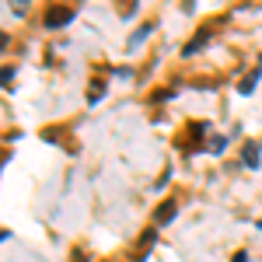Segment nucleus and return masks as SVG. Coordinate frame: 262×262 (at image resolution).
<instances>
[{"mask_svg": "<svg viewBox=\"0 0 262 262\" xmlns=\"http://www.w3.org/2000/svg\"><path fill=\"white\" fill-rule=\"evenodd\" d=\"M74 21V7H49L46 11V28H60V25H70Z\"/></svg>", "mask_w": 262, "mask_h": 262, "instance_id": "nucleus-1", "label": "nucleus"}, {"mask_svg": "<svg viewBox=\"0 0 262 262\" xmlns=\"http://www.w3.org/2000/svg\"><path fill=\"white\" fill-rule=\"evenodd\" d=\"M150 32H154V25H143V28H137V32H133V39H129V49H137V46H140V42L147 39Z\"/></svg>", "mask_w": 262, "mask_h": 262, "instance_id": "nucleus-5", "label": "nucleus"}, {"mask_svg": "<svg viewBox=\"0 0 262 262\" xmlns=\"http://www.w3.org/2000/svg\"><path fill=\"white\" fill-rule=\"evenodd\" d=\"M175 210H179V203H175V200H164L161 206H158V213H154V224H158V227L168 224L171 217H175Z\"/></svg>", "mask_w": 262, "mask_h": 262, "instance_id": "nucleus-2", "label": "nucleus"}, {"mask_svg": "<svg viewBox=\"0 0 262 262\" xmlns=\"http://www.w3.org/2000/svg\"><path fill=\"white\" fill-rule=\"evenodd\" d=\"M206 39H210V28H200V35H196V39L185 46V53H196V49H200V46H203Z\"/></svg>", "mask_w": 262, "mask_h": 262, "instance_id": "nucleus-6", "label": "nucleus"}, {"mask_svg": "<svg viewBox=\"0 0 262 262\" xmlns=\"http://www.w3.org/2000/svg\"><path fill=\"white\" fill-rule=\"evenodd\" d=\"M231 262H248V255H245V252H238V255H234Z\"/></svg>", "mask_w": 262, "mask_h": 262, "instance_id": "nucleus-9", "label": "nucleus"}, {"mask_svg": "<svg viewBox=\"0 0 262 262\" xmlns=\"http://www.w3.org/2000/svg\"><path fill=\"white\" fill-rule=\"evenodd\" d=\"M101 98H105V84H91V91H88V101H91V105H95V101H101Z\"/></svg>", "mask_w": 262, "mask_h": 262, "instance_id": "nucleus-7", "label": "nucleus"}, {"mask_svg": "<svg viewBox=\"0 0 262 262\" xmlns=\"http://www.w3.org/2000/svg\"><path fill=\"white\" fill-rule=\"evenodd\" d=\"M242 161H245V168H259V143H245Z\"/></svg>", "mask_w": 262, "mask_h": 262, "instance_id": "nucleus-3", "label": "nucleus"}, {"mask_svg": "<svg viewBox=\"0 0 262 262\" xmlns=\"http://www.w3.org/2000/svg\"><path fill=\"white\" fill-rule=\"evenodd\" d=\"M224 147H227V140H224V137H213V140H206V150H213V154H224Z\"/></svg>", "mask_w": 262, "mask_h": 262, "instance_id": "nucleus-8", "label": "nucleus"}, {"mask_svg": "<svg viewBox=\"0 0 262 262\" xmlns=\"http://www.w3.org/2000/svg\"><path fill=\"white\" fill-rule=\"evenodd\" d=\"M255 84H259V70H252V74L238 84V91H242V95H252V91H255Z\"/></svg>", "mask_w": 262, "mask_h": 262, "instance_id": "nucleus-4", "label": "nucleus"}]
</instances>
